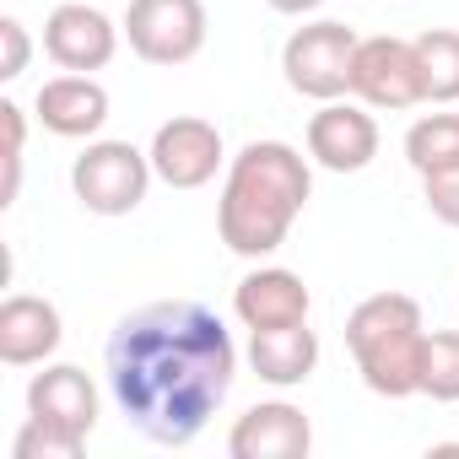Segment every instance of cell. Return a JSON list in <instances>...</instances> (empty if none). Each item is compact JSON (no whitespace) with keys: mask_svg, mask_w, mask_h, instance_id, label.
Returning a JSON list of instances; mask_svg holds the SVG:
<instances>
[{"mask_svg":"<svg viewBox=\"0 0 459 459\" xmlns=\"http://www.w3.org/2000/svg\"><path fill=\"white\" fill-rule=\"evenodd\" d=\"M271 12H281V17H308V12H319L325 0H265Z\"/></svg>","mask_w":459,"mask_h":459,"instance_id":"cb8c5ba5","label":"cell"},{"mask_svg":"<svg viewBox=\"0 0 459 459\" xmlns=\"http://www.w3.org/2000/svg\"><path fill=\"white\" fill-rule=\"evenodd\" d=\"M0 125H6V184H0V205H12L22 189V146H28V114L6 98L0 103Z\"/></svg>","mask_w":459,"mask_h":459,"instance_id":"44dd1931","label":"cell"},{"mask_svg":"<svg viewBox=\"0 0 459 459\" xmlns=\"http://www.w3.org/2000/svg\"><path fill=\"white\" fill-rule=\"evenodd\" d=\"M28 416L55 421V427H65V432L87 437V432L98 427V389H92V378H87L82 368L49 362V368L33 373V384H28Z\"/></svg>","mask_w":459,"mask_h":459,"instance_id":"9a60e30c","label":"cell"},{"mask_svg":"<svg viewBox=\"0 0 459 459\" xmlns=\"http://www.w3.org/2000/svg\"><path fill=\"white\" fill-rule=\"evenodd\" d=\"M411 44H416L427 103H459V33L454 28H432V33H421Z\"/></svg>","mask_w":459,"mask_h":459,"instance_id":"e0dca14e","label":"cell"},{"mask_svg":"<svg viewBox=\"0 0 459 459\" xmlns=\"http://www.w3.org/2000/svg\"><path fill=\"white\" fill-rule=\"evenodd\" d=\"M0 82H17L22 71H28V60H33V39H28V28L17 22V17H0Z\"/></svg>","mask_w":459,"mask_h":459,"instance_id":"603a6c76","label":"cell"},{"mask_svg":"<svg viewBox=\"0 0 459 459\" xmlns=\"http://www.w3.org/2000/svg\"><path fill=\"white\" fill-rule=\"evenodd\" d=\"M308 448H314V427L292 400H260L227 432L233 459H308Z\"/></svg>","mask_w":459,"mask_h":459,"instance_id":"30bf717a","label":"cell"},{"mask_svg":"<svg viewBox=\"0 0 459 459\" xmlns=\"http://www.w3.org/2000/svg\"><path fill=\"white\" fill-rule=\"evenodd\" d=\"M65 341V319L49 298H33V292H12L0 303V362L6 368H33V362H49Z\"/></svg>","mask_w":459,"mask_h":459,"instance_id":"4fadbf2b","label":"cell"},{"mask_svg":"<svg viewBox=\"0 0 459 459\" xmlns=\"http://www.w3.org/2000/svg\"><path fill=\"white\" fill-rule=\"evenodd\" d=\"M308 157L330 173H362L378 157V119L368 103H319L308 119Z\"/></svg>","mask_w":459,"mask_h":459,"instance_id":"9c48e42d","label":"cell"},{"mask_svg":"<svg viewBox=\"0 0 459 459\" xmlns=\"http://www.w3.org/2000/svg\"><path fill=\"white\" fill-rule=\"evenodd\" d=\"M221 162H227L221 157V130L200 114H173L152 135V168L168 189H200V184L216 178Z\"/></svg>","mask_w":459,"mask_h":459,"instance_id":"52a82bcc","label":"cell"},{"mask_svg":"<svg viewBox=\"0 0 459 459\" xmlns=\"http://www.w3.org/2000/svg\"><path fill=\"white\" fill-rule=\"evenodd\" d=\"M351 98L368 103V108H389V114L427 103L421 65H416V44L411 39H394V33L362 39L357 44V60H351Z\"/></svg>","mask_w":459,"mask_h":459,"instance_id":"8992f818","label":"cell"},{"mask_svg":"<svg viewBox=\"0 0 459 459\" xmlns=\"http://www.w3.org/2000/svg\"><path fill=\"white\" fill-rule=\"evenodd\" d=\"M308 195H314V173H308V157L298 146L249 141L227 162V184H221V200H216V233L233 255L265 260L287 244Z\"/></svg>","mask_w":459,"mask_h":459,"instance_id":"7a4b0ae2","label":"cell"},{"mask_svg":"<svg viewBox=\"0 0 459 459\" xmlns=\"http://www.w3.org/2000/svg\"><path fill=\"white\" fill-rule=\"evenodd\" d=\"M152 178V152L130 141H87V152L71 162V189L92 216H130L146 200Z\"/></svg>","mask_w":459,"mask_h":459,"instance_id":"3957f363","label":"cell"},{"mask_svg":"<svg viewBox=\"0 0 459 459\" xmlns=\"http://www.w3.org/2000/svg\"><path fill=\"white\" fill-rule=\"evenodd\" d=\"M421 394L437 405L459 400V330H437L421 346Z\"/></svg>","mask_w":459,"mask_h":459,"instance_id":"d6986e66","label":"cell"},{"mask_svg":"<svg viewBox=\"0 0 459 459\" xmlns=\"http://www.w3.org/2000/svg\"><path fill=\"white\" fill-rule=\"evenodd\" d=\"M405 162L416 173H437L459 162V114H421L405 130Z\"/></svg>","mask_w":459,"mask_h":459,"instance_id":"ac0fdd59","label":"cell"},{"mask_svg":"<svg viewBox=\"0 0 459 459\" xmlns=\"http://www.w3.org/2000/svg\"><path fill=\"white\" fill-rule=\"evenodd\" d=\"M44 55L60 65V71H103L114 55H119V28L98 12V6H82V0H65V6L49 12L44 22Z\"/></svg>","mask_w":459,"mask_h":459,"instance_id":"ba28073f","label":"cell"},{"mask_svg":"<svg viewBox=\"0 0 459 459\" xmlns=\"http://www.w3.org/2000/svg\"><path fill=\"white\" fill-rule=\"evenodd\" d=\"M39 108V125L49 135H65V141H92L103 125H108V87L98 76H82V71H65L55 82L39 87L33 98Z\"/></svg>","mask_w":459,"mask_h":459,"instance_id":"8fae6325","label":"cell"},{"mask_svg":"<svg viewBox=\"0 0 459 459\" xmlns=\"http://www.w3.org/2000/svg\"><path fill=\"white\" fill-rule=\"evenodd\" d=\"M82 443H87V437H76V432H65V427H55V421L28 416V421L17 427V437H12V459H76Z\"/></svg>","mask_w":459,"mask_h":459,"instance_id":"ffe728a7","label":"cell"},{"mask_svg":"<svg viewBox=\"0 0 459 459\" xmlns=\"http://www.w3.org/2000/svg\"><path fill=\"white\" fill-rule=\"evenodd\" d=\"M421 346H427V330L405 325V330H389V335L351 346V357H357V373L373 394L411 400V394H421Z\"/></svg>","mask_w":459,"mask_h":459,"instance_id":"7c38bea8","label":"cell"},{"mask_svg":"<svg viewBox=\"0 0 459 459\" xmlns=\"http://www.w3.org/2000/svg\"><path fill=\"white\" fill-rule=\"evenodd\" d=\"M314 308L308 287L298 271L287 265H260L233 287V314L244 319V330H276V325H303Z\"/></svg>","mask_w":459,"mask_h":459,"instance_id":"5bb4252c","label":"cell"},{"mask_svg":"<svg viewBox=\"0 0 459 459\" xmlns=\"http://www.w3.org/2000/svg\"><path fill=\"white\" fill-rule=\"evenodd\" d=\"M249 368L276 389H298L319 368V335L308 330V319L276 325V330H249Z\"/></svg>","mask_w":459,"mask_h":459,"instance_id":"2e32d148","label":"cell"},{"mask_svg":"<svg viewBox=\"0 0 459 459\" xmlns=\"http://www.w3.org/2000/svg\"><path fill=\"white\" fill-rule=\"evenodd\" d=\"M357 33L346 22H308L287 39L281 49V71H287V87L298 98H314V103H335L351 92V60H357Z\"/></svg>","mask_w":459,"mask_h":459,"instance_id":"277c9868","label":"cell"},{"mask_svg":"<svg viewBox=\"0 0 459 459\" xmlns=\"http://www.w3.org/2000/svg\"><path fill=\"white\" fill-rule=\"evenodd\" d=\"M103 368L119 416L141 437L162 448H184L233 394L238 346L205 303L157 298L114 325Z\"/></svg>","mask_w":459,"mask_h":459,"instance_id":"6da1fadb","label":"cell"},{"mask_svg":"<svg viewBox=\"0 0 459 459\" xmlns=\"http://www.w3.org/2000/svg\"><path fill=\"white\" fill-rule=\"evenodd\" d=\"M421 200L443 227H459V162L437 168V173H421Z\"/></svg>","mask_w":459,"mask_h":459,"instance_id":"7402d4cb","label":"cell"},{"mask_svg":"<svg viewBox=\"0 0 459 459\" xmlns=\"http://www.w3.org/2000/svg\"><path fill=\"white\" fill-rule=\"evenodd\" d=\"M205 6L200 0H130L125 39L146 65H189L205 49Z\"/></svg>","mask_w":459,"mask_h":459,"instance_id":"5b68a950","label":"cell"}]
</instances>
